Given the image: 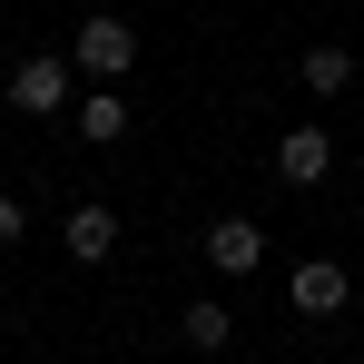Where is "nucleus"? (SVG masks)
Wrapping results in <instances>:
<instances>
[{
  "label": "nucleus",
  "mask_w": 364,
  "mask_h": 364,
  "mask_svg": "<svg viewBox=\"0 0 364 364\" xmlns=\"http://www.w3.org/2000/svg\"><path fill=\"white\" fill-rule=\"evenodd\" d=\"M296 69H305V89H315V99H345V89H355V50H345V40H315Z\"/></svg>",
  "instance_id": "nucleus-6"
},
{
  "label": "nucleus",
  "mask_w": 364,
  "mask_h": 364,
  "mask_svg": "<svg viewBox=\"0 0 364 364\" xmlns=\"http://www.w3.org/2000/svg\"><path fill=\"white\" fill-rule=\"evenodd\" d=\"M69 256H79V266H99V256H109V246H119V207H69Z\"/></svg>",
  "instance_id": "nucleus-5"
},
{
  "label": "nucleus",
  "mask_w": 364,
  "mask_h": 364,
  "mask_svg": "<svg viewBox=\"0 0 364 364\" xmlns=\"http://www.w3.org/2000/svg\"><path fill=\"white\" fill-rule=\"evenodd\" d=\"M30 237V217H20V197H0V246H20Z\"/></svg>",
  "instance_id": "nucleus-10"
},
{
  "label": "nucleus",
  "mask_w": 364,
  "mask_h": 364,
  "mask_svg": "<svg viewBox=\"0 0 364 364\" xmlns=\"http://www.w3.org/2000/svg\"><path fill=\"white\" fill-rule=\"evenodd\" d=\"M286 296H296V315H345V305H355V276H345L335 256H305L296 276H286Z\"/></svg>",
  "instance_id": "nucleus-2"
},
{
  "label": "nucleus",
  "mask_w": 364,
  "mask_h": 364,
  "mask_svg": "<svg viewBox=\"0 0 364 364\" xmlns=\"http://www.w3.org/2000/svg\"><path fill=\"white\" fill-rule=\"evenodd\" d=\"M128 60H138V30L128 20H79V69L89 79H128Z\"/></svg>",
  "instance_id": "nucleus-3"
},
{
  "label": "nucleus",
  "mask_w": 364,
  "mask_h": 364,
  "mask_svg": "<svg viewBox=\"0 0 364 364\" xmlns=\"http://www.w3.org/2000/svg\"><path fill=\"white\" fill-rule=\"evenodd\" d=\"M0 99H10L20 119H60V109H69V60H60V50H40V60H20Z\"/></svg>",
  "instance_id": "nucleus-1"
},
{
  "label": "nucleus",
  "mask_w": 364,
  "mask_h": 364,
  "mask_svg": "<svg viewBox=\"0 0 364 364\" xmlns=\"http://www.w3.org/2000/svg\"><path fill=\"white\" fill-rule=\"evenodd\" d=\"M178 335H187V345H197V355H217V345L237 335V315H227V305H217V296H197V305H187V315H178Z\"/></svg>",
  "instance_id": "nucleus-9"
},
{
  "label": "nucleus",
  "mask_w": 364,
  "mask_h": 364,
  "mask_svg": "<svg viewBox=\"0 0 364 364\" xmlns=\"http://www.w3.org/2000/svg\"><path fill=\"white\" fill-rule=\"evenodd\" d=\"M325 168H335V138H325V128H286V138H276V178L286 187H315Z\"/></svg>",
  "instance_id": "nucleus-4"
},
{
  "label": "nucleus",
  "mask_w": 364,
  "mask_h": 364,
  "mask_svg": "<svg viewBox=\"0 0 364 364\" xmlns=\"http://www.w3.org/2000/svg\"><path fill=\"white\" fill-rule=\"evenodd\" d=\"M256 256H266V237H256L246 217H217V227H207V266H227V276H246Z\"/></svg>",
  "instance_id": "nucleus-7"
},
{
  "label": "nucleus",
  "mask_w": 364,
  "mask_h": 364,
  "mask_svg": "<svg viewBox=\"0 0 364 364\" xmlns=\"http://www.w3.org/2000/svg\"><path fill=\"white\" fill-rule=\"evenodd\" d=\"M79 138H99V148H109V138H128V99L109 89V79H99V89L79 99Z\"/></svg>",
  "instance_id": "nucleus-8"
}]
</instances>
